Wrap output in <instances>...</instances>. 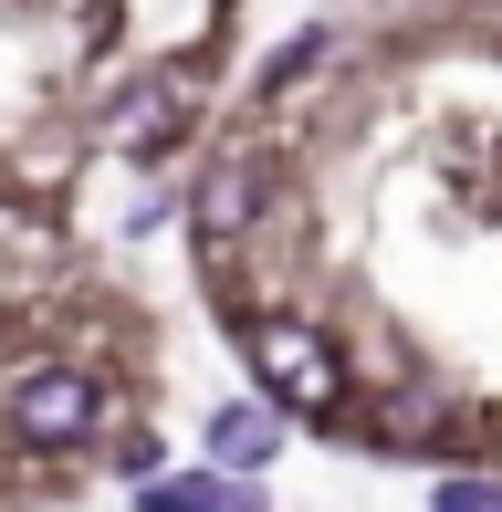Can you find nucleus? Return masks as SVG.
Returning a JSON list of instances; mask_svg holds the SVG:
<instances>
[{
    "label": "nucleus",
    "instance_id": "nucleus-1",
    "mask_svg": "<svg viewBox=\"0 0 502 512\" xmlns=\"http://www.w3.org/2000/svg\"><path fill=\"white\" fill-rule=\"evenodd\" d=\"M126 429V408H116V387L95 377V366H74V356H21V366H0V439H11L21 460H105V439Z\"/></svg>",
    "mask_w": 502,
    "mask_h": 512
},
{
    "label": "nucleus",
    "instance_id": "nucleus-2",
    "mask_svg": "<svg viewBox=\"0 0 502 512\" xmlns=\"http://www.w3.org/2000/svg\"><path fill=\"white\" fill-rule=\"evenodd\" d=\"M241 356H251V377H262V398L283 418L325 429L335 408H356L346 398V345L325 324H304V314H241Z\"/></svg>",
    "mask_w": 502,
    "mask_h": 512
},
{
    "label": "nucleus",
    "instance_id": "nucleus-3",
    "mask_svg": "<svg viewBox=\"0 0 502 512\" xmlns=\"http://www.w3.org/2000/svg\"><path fill=\"white\" fill-rule=\"evenodd\" d=\"M262 199H272V168L251 147H220L210 168H199V189H189V230H199V251H241L251 230H262Z\"/></svg>",
    "mask_w": 502,
    "mask_h": 512
},
{
    "label": "nucleus",
    "instance_id": "nucleus-4",
    "mask_svg": "<svg viewBox=\"0 0 502 512\" xmlns=\"http://www.w3.org/2000/svg\"><path fill=\"white\" fill-rule=\"evenodd\" d=\"M178 136H189V84H178V74L136 84V95L105 115V147H116V157H157V147H178Z\"/></svg>",
    "mask_w": 502,
    "mask_h": 512
},
{
    "label": "nucleus",
    "instance_id": "nucleus-5",
    "mask_svg": "<svg viewBox=\"0 0 502 512\" xmlns=\"http://www.w3.org/2000/svg\"><path fill=\"white\" fill-rule=\"evenodd\" d=\"M283 429H293V418L272 408V398L262 408H251V398L241 408H210V471H262V460L283 450Z\"/></svg>",
    "mask_w": 502,
    "mask_h": 512
},
{
    "label": "nucleus",
    "instance_id": "nucleus-6",
    "mask_svg": "<svg viewBox=\"0 0 502 512\" xmlns=\"http://www.w3.org/2000/svg\"><path fill=\"white\" fill-rule=\"evenodd\" d=\"M136 512H262V492L241 471H157L136 492Z\"/></svg>",
    "mask_w": 502,
    "mask_h": 512
},
{
    "label": "nucleus",
    "instance_id": "nucleus-7",
    "mask_svg": "<svg viewBox=\"0 0 502 512\" xmlns=\"http://www.w3.org/2000/svg\"><path fill=\"white\" fill-rule=\"evenodd\" d=\"M429 512H502V471H440Z\"/></svg>",
    "mask_w": 502,
    "mask_h": 512
},
{
    "label": "nucleus",
    "instance_id": "nucleus-8",
    "mask_svg": "<svg viewBox=\"0 0 502 512\" xmlns=\"http://www.w3.org/2000/svg\"><path fill=\"white\" fill-rule=\"evenodd\" d=\"M105 460H116V471H157V429H136V418H126V429L105 439Z\"/></svg>",
    "mask_w": 502,
    "mask_h": 512
}]
</instances>
